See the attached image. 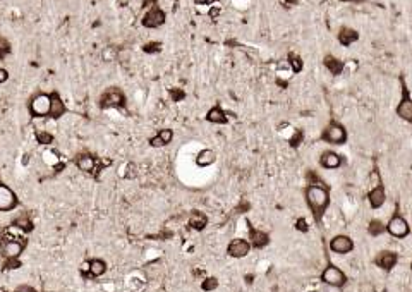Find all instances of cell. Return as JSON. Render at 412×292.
<instances>
[{
	"instance_id": "6da1fadb",
	"label": "cell",
	"mask_w": 412,
	"mask_h": 292,
	"mask_svg": "<svg viewBox=\"0 0 412 292\" xmlns=\"http://www.w3.org/2000/svg\"><path fill=\"white\" fill-rule=\"evenodd\" d=\"M306 203H308L309 210L313 211L316 222L323 218L325 211H327L328 205H330V193H328L325 184H308L304 191Z\"/></svg>"
},
{
	"instance_id": "7a4b0ae2",
	"label": "cell",
	"mask_w": 412,
	"mask_h": 292,
	"mask_svg": "<svg viewBox=\"0 0 412 292\" xmlns=\"http://www.w3.org/2000/svg\"><path fill=\"white\" fill-rule=\"evenodd\" d=\"M347 129L343 127L340 122L337 121H331L330 124L327 125V127L321 131V141H325L327 145H343V143H347Z\"/></svg>"
},
{
	"instance_id": "3957f363",
	"label": "cell",
	"mask_w": 412,
	"mask_h": 292,
	"mask_svg": "<svg viewBox=\"0 0 412 292\" xmlns=\"http://www.w3.org/2000/svg\"><path fill=\"white\" fill-rule=\"evenodd\" d=\"M50 105H52L50 93H36L35 96L30 98V102H28V110H30V115L33 119L48 117Z\"/></svg>"
},
{
	"instance_id": "277c9868",
	"label": "cell",
	"mask_w": 412,
	"mask_h": 292,
	"mask_svg": "<svg viewBox=\"0 0 412 292\" xmlns=\"http://www.w3.org/2000/svg\"><path fill=\"white\" fill-rule=\"evenodd\" d=\"M100 105L103 109H122L125 105V96L122 89L119 88H108L100 98Z\"/></svg>"
},
{
	"instance_id": "5b68a950",
	"label": "cell",
	"mask_w": 412,
	"mask_h": 292,
	"mask_svg": "<svg viewBox=\"0 0 412 292\" xmlns=\"http://www.w3.org/2000/svg\"><path fill=\"white\" fill-rule=\"evenodd\" d=\"M321 282L327 284V286H330V287H343L347 282V277L338 266L328 265L327 268L323 270V273H321Z\"/></svg>"
},
{
	"instance_id": "8992f818",
	"label": "cell",
	"mask_w": 412,
	"mask_h": 292,
	"mask_svg": "<svg viewBox=\"0 0 412 292\" xmlns=\"http://www.w3.org/2000/svg\"><path fill=\"white\" fill-rule=\"evenodd\" d=\"M17 205H19V200L16 193L7 184L0 182V211H12L17 208Z\"/></svg>"
},
{
	"instance_id": "52a82bcc",
	"label": "cell",
	"mask_w": 412,
	"mask_h": 292,
	"mask_svg": "<svg viewBox=\"0 0 412 292\" xmlns=\"http://www.w3.org/2000/svg\"><path fill=\"white\" fill-rule=\"evenodd\" d=\"M386 232L390 236L397 237V239H404V237L409 236V223L406 222V218L395 215V217L390 218V222L386 223Z\"/></svg>"
},
{
	"instance_id": "ba28073f",
	"label": "cell",
	"mask_w": 412,
	"mask_h": 292,
	"mask_svg": "<svg viewBox=\"0 0 412 292\" xmlns=\"http://www.w3.org/2000/svg\"><path fill=\"white\" fill-rule=\"evenodd\" d=\"M395 112L402 121L412 124V98L409 96L406 84H402V98L399 100V105H397Z\"/></svg>"
},
{
	"instance_id": "9c48e42d",
	"label": "cell",
	"mask_w": 412,
	"mask_h": 292,
	"mask_svg": "<svg viewBox=\"0 0 412 292\" xmlns=\"http://www.w3.org/2000/svg\"><path fill=\"white\" fill-rule=\"evenodd\" d=\"M165 21H167V16H165V12L162 9H158V7H151L150 10H148L146 14H144L143 17V26L144 28H150V30H155V28H160L165 24Z\"/></svg>"
},
{
	"instance_id": "30bf717a",
	"label": "cell",
	"mask_w": 412,
	"mask_h": 292,
	"mask_svg": "<svg viewBox=\"0 0 412 292\" xmlns=\"http://www.w3.org/2000/svg\"><path fill=\"white\" fill-rule=\"evenodd\" d=\"M249 251H251V243L246 239H241V237H237V239H232L229 243V246H227V254L230 256V258H246V256L249 254Z\"/></svg>"
},
{
	"instance_id": "8fae6325",
	"label": "cell",
	"mask_w": 412,
	"mask_h": 292,
	"mask_svg": "<svg viewBox=\"0 0 412 292\" xmlns=\"http://www.w3.org/2000/svg\"><path fill=\"white\" fill-rule=\"evenodd\" d=\"M342 162H343L342 155H338L333 150H325L320 155V165L323 168H327V170H337L342 165Z\"/></svg>"
},
{
	"instance_id": "7c38bea8",
	"label": "cell",
	"mask_w": 412,
	"mask_h": 292,
	"mask_svg": "<svg viewBox=\"0 0 412 292\" xmlns=\"http://www.w3.org/2000/svg\"><path fill=\"white\" fill-rule=\"evenodd\" d=\"M397 263H399V256H397V253H393V251H388V250L378 253L376 258H374V265H376L378 268L385 270V272H390V270H393Z\"/></svg>"
},
{
	"instance_id": "4fadbf2b",
	"label": "cell",
	"mask_w": 412,
	"mask_h": 292,
	"mask_svg": "<svg viewBox=\"0 0 412 292\" xmlns=\"http://www.w3.org/2000/svg\"><path fill=\"white\" fill-rule=\"evenodd\" d=\"M330 250L337 254H349L354 250V241L349 236H335L330 241Z\"/></svg>"
},
{
	"instance_id": "5bb4252c",
	"label": "cell",
	"mask_w": 412,
	"mask_h": 292,
	"mask_svg": "<svg viewBox=\"0 0 412 292\" xmlns=\"http://www.w3.org/2000/svg\"><path fill=\"white\" fill-rule=\"evenodd\" d=\"M50 100H52V105H50V114H48V117L53 119V121H59V119H62L64 115H66L67 107H66V103H64L62 96H60L57 91H52V93H50Z\"/></svg>"
},
{
	"instance_id": "9a60e30c",
	"label": "cell",
	"mask_w": 412,
	"mask_h": 292,
	"mask_svg": "<svg viewBox=\"0 0 412 292\" xmlns=\"http://www.w3.org/2000/svg\"><path fill=\"white\" fill-rule=\"evenodd\" d=\"M74 164L81 172H84V174H91V172L95 170L96 160H95V157L89 155V153H79V155H76Z\"/></svg>"
},
{
	"instance_id": "2e32d148",
	"label": "cell",
	"mask_w": 412,
	"mask_h": 292,
	"mask_svg": "<svg viewBox=\"0 0 412 292\" xmlns=\"http://www.w3.org/2000/svg\"><path fill=\"white\" fill-rule=\"evenodd\" d=\"M23 251H24V244L19 243V241H5V243H2V253L7 259L19 258Z\"/></svg>"
},
{
	"instance_id": "e0dca14e",
	"label": "cell",
	"mask_w": 412,
	"mask_h": 292,
	"mask_svg": "<svg viewBox=\"0 0 412 292\" xmlns=\"http://www.w3.org/2000/svg\"><path fill=\"white\" fill-rule=\"evenodd\" d=\"M368 201H370V207L371 208H379L385 205L386 201V193H385V187L381 186V184H378L376 187H373V189L368 193Z\"/></svg>"
},
{
	"instance_id": "ac0fdd59",
	"label": "cell",
	"mask_w": 412,
	"mask_h": 292,
	"mask_svg": "<svg viewBox=\"0 0 412 292\" xmlns=\"http://www.w3.org/2000/svg\"><path fill=\"white\" fill-rule=\"evenodd\" d=\"M215 162H216V153L211 148H205V150H201L196 155V165H200V167H209Z\"/></svg>"
},
{
	"instance_id": "d6986e66",
	"label": "cell",
	"mask_w": 412,
	"mask_h": 292,
	"mask_svg": "<svg viewBox=\"0 0 412 292\" xmlns=\"http://www.w3.org/2000/svg\"><path fill=\"white\" fill-rule=\"evenodd\" d=\"M205 119L208 122H211V124H227V122H229L227 114L223 112V109L220 105H215L213 109H209Z\"/></svg>"
},
{
	"instance_id": "ffe728a7",
	"label": "cell",
	"mask_w": 412,
	"mask_h": 292,
	"mask_svg": "<svg viewBox=\"0 0 412 292\" xmlns=\"http://www.w3.org/2000/svg\"><path fill=\"white\" fill-rule=\"evenodd\" d=\"M357 38H359V33H357L356 30H352V28L343 26V28H340V31H338V42H340V45H343V46H350L352 43L357 42Z\"/></svg>"
},
{
	"instance_id": "44dd1931",
	"label": "cell",
	"mask_w": 412,
	"mask_h": 292,
	"mask_svg": "<svg viewBox=\"0 0 412 292\" xmlns=\"http://www.w3.org/2000/svg\"><path fill=\"white\" fill-rule=\"evenodd\" d=\"M325 67H327L328 71H330L333 76H340L343 73V62L342 60H338L337 57L333 55H327L325 57Z\"/></svg>"
},
{
	"instance_id": "7402d4cb",
	"label": "cell",
	"mask_w": 412,
	"mask_h": 292,
	"mask_svg": "<svg viewBox=\"0 0 412 292\" xmlns=\"http://www.w3.org/2000/svg\"><path fill=\"white\" fill-rule=\"evenodd\" d=\"M249 243H251V246H254V248H263V246H266V244L270 243V237H268V234L261 232V230L251 229Z\"/></svg>"
},
{
	"instance_id": "603a6c76",
	"label": "cell",
	"mask_w": 412,
	"mask_h": 292,
	"mask_svg": "<svg viewBox=\"0 0 412 292\" xmlns=\"http://www.w3.org/2000/svg\"><path fill=\"white\" fill-rule=\"evenodd\" d=\"M206 225H208V217H206L205 213H198V211H194V213L189 217V227L191 229L203 230Z\"/></svg>"
},
{
	"instance_id": "cb8c5ba5",
	"label": "cell",
	"mask_w": 412,
	"mask_h": 292,
	"mask_svg": "<svg viewBox=\"0 0 412 292\" xmlns=\"http://www.w3.org/2000/svg\"><path fill=\"white\" fill-rule=\"evenodd\" d=\"M107 272V263L100 258H95L89 261V275L91 277H102Z\"/></svg>"
},
{
	"instance_id": "d4e9b609",
	"label": "cell",
	"mask_w": 412,
	"mask_h": 292,
	"mask_svg": "<svg viewBox=\"0 0 412 292\" xmlns=\"http://www.w3.org/2000/svg\"><path fill=\"white\" fill-rule=\"evenodd\" d=\"M14 225L17 227V229L24 230V232H31L33 230V222H31V218L28 217V215H21L19 218L14 220Z\"/></svg>"
},
{
	"instance_id": "484cf974",
	"label": "cell",
	"mask_w": 412,
	"mask_h": 292,
	"mask_svg": "<svg viewBox=\"0 0 412 292\" xmlns=\"http://www.w3.org/2000/svg\"><path fill=\"white\" fill-rule=\"evenodd\" d=\"M35 138H36V143H38V145H43V146H48L53 143V134L48 131H36Z\"/></svg>"
},
{
	"instance_id": "4316f807",
	"label": "cell",
	"mask_w": 412,
	"mask_h": 292,
	"mask_svg": "<svg viewBox=\"0 0 412 292\" xmlns=\"http://www.w3.org/2000/svg\"><path fill=\"white\" fill-rule=\"evenodd\" d=\"M386 230V227H385V223L383 222H379V220H371L370 222V225H368V232L371 234V236H381L383 232Z\"/></svg>"
},
{
	"instance_id": "83f0119b",
	"label": "cell",
	"mask_w": 412,
	"mask_h": 292,
	"mask_svg": "<svg viewBox=\"0 0 412 292\" xmlns=\"http://www.w3.org/2000/svg\"><path fill=\"white\" fill-rule=\"evenodd\" d=\"M218 287V280L215 279V277H209V279H205L203 284H201V289L203 291H213Z\"/></svg>"
},
{
	"instance_id": "f1b7e54d",
	"label": "cell",
	"mask_w": 412,
	"mask_h": 292,
	"mask_svg": "<svg viewBox=\"0 0 412 292\" xmlns=\"http://www.w3.org/2000/svg\"><path fill=\"white\" fill-rule=\"evenodd\" d=\"M157 134L160 136L162 141H164L165 145L172 143V139H173V131H172V129H160V131H158Z\"/></svg>"
},
{
	"instance_id": "f546056e",
	"label": "cell",
	"mask_w": 412,
	"mask_h": 292,
	"mask_svg": "<svg viewBox=\"0 0 412 292\" xmlns=\"http://www.w3.org/2000/svg\"><path fill=\"white\" fill-rule=\"evenodd\" d=\"M288 62H290L292 69H294L295 73H299V71L302 69V60L299 59L297 55H294V53H290V55H288Z\"/></svg>"
},
{
	"instance_id": "4dcf8cb0",
	"label": "cell",
	"mask_w": 412,
	"mask_h": 292,
	"mask_svg": "<svg viewBox=\"0 0 412 292\" xmlns=\"http://www.w3.org/2000/svg\"><path fill=\"white\" fill-rule=\"evenodd\" d=\"M148 143H150L151 148H164V146H167L164 141H162V138L158 134H155L153 138H150V141H148Z\"/></svg>"
},
{
	"instance_id": "1f68e13d",
	"label": "cell",
	"mask_w": 412,
	"mask_h": 292,
	"mask_svg": "<svg viewBox=\"0 0 412 292\" xmlns=\"http://www.w3.org/2000/svg\"><path fill=\"white\" fill-rule=\"evenodd\" d=\"M7 79H9V71L3 69V67H0V84H3Z\"/></svg>"
},
{
	"instance_id": "d6a6232c",
	"label": "cell",
	"mask_w": 412,
	"mask_h": 292,
	"mask_svg": "<svg viewBox=\"0 0 412 292\" xmlns=\"http://www.w3.org/2000/svg\"><path fill=\"white\" fill-rule=\"evenodd\" d=\"M16 292H38V291L33 289L31 286H19V287L16 289Z\"/></svg>"
},
{
	"instance_id": "836d02e7",
	"label": "cell",
	"mask_w": 412,
	"mask_h": 292,
	"mask_svg": "<svg viewBox=\"0 0 412 292\" xmlns=\"http://www.w3.org/2000/svg\"><path fill=\"white\" fill-rule=\"evenodd\" d=\"M0 292H9V291H7L5 287H0Z\"/></svg>"
},
{
	"instance_id": "e575fe53",
	"label": "cell",
	"mask_w": 412,
	"mask_h": 292,
	"mask_svg": "<svg viewBox=\"0 0 412 292\" xmlns=\"http://www.w3.org/2000/svg\"><path fill=\"white\" fill-rule=\"evenodd\" d=\"M343 2H361V0H343Z\"/></svg>"
},
{
	"instance_id": "d590c367",
	"label": "cell",
	"mask_w": 412,
	"mask_h": 292,
	"mask_svg": "<svg viewBox=\"0 0 412 292\" xmlns=\"http://www.w3.org/2000/svg\"><path fill=\"white\" fill-rule=\"evenodd\" d=\"M411 270H412V261H411Z\"/></svg>"
},
{
	"instance_id": "8d00e7d4",
	"label": "cell",
	"mask_w": 412,
	"mask_h": 292,
	"mask_svg": "<svg viewBox=\"0 0 412 292\" xmlns=\"http://www.w3.org/2000/svg\"><path fill=\"white\" fill-rule=\"evenodd\" d=\"M203 2H206V0H203Z\"/></svg>"
}]
</instances>
